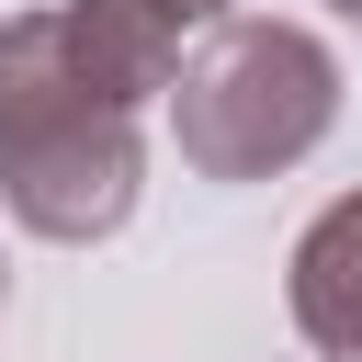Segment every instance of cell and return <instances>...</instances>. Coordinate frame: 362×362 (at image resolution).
Segmentation results:
<instances>
[{"instance_id": "1", "label": "cell", "mask_w": 362, "mask_h": 362, "mask_svg": "<svg viewBox=\"0 0 362 362\" xmlns=\"http://www.w3.org/2000/svg\"><path fill=\"white\" fill-rule=\"evenodd\" d=\"M136 192H147L136 113L68 68L57 11H11L0 23V204H11V226L90 249L136 215Z\"/></svg>"}, {"instance_id": "2", "label": "cell", "mask_w": 362, "mask_h": 362, "mask_svg": "<svg viewBox=\"0 0 362 362\" xmlns=\"http://www.w3.org/2000/svg\"><path fill=\"white\" fill-rule=\"evenodd\" d=\"M170 136L192 181H272L339 124V57L305 23L215 11V34L170 68Z\"/></svg>"}, {"instance_id": "3", "label": "cell", "mask_w": 362, "mask_h": 362, "mask_svg": "<svg viewBox=\"0 0 362 362\" xmlns=\"http://www.w3.org/2000/svg\"><path fill=\"white\" fill-rule=\"evenodd\" d=\"M192 0H68L57 11V45H68V68L102 90V102H158L170 90V68H181V45H192Z\"/></svg>"}, {"instance_id": "4", "label": "cell", "mask_w": 362, "mask_h": 362, "mask_svg": "<svg viewBox=\"0 0 362 362\" xmlns=\"http://www.w3.org/2000/svg\"><path fill=\"white\" fill-rule=\"evenodd\" d=\"M283 305H294V328H305L317 362H362V192H339V204L294 238Z\"/></svg>"}, {"instance_id": "5", "label": "cell", "mask_w": 362, "mask_h": 362, "mask_svg": "<svg viewBox=\"0 0 362 362\" xmlns=\"http://www.w3.org/2000/svg\"><path fill=\"white\" fill-rule=\"evenodd\" d=\"M328 11H339V23H362V0H328Z\"/></svg>"}, {"instance_id": "6", "label": "cell", "mask_w": 362, "mask_h": 362, "mask_svg": "<svg viewBox=\"0 0 362 362\" xmlns=\"http://www.w3.org/2000/svg\"><path fill=\"white\" fill-rule=\"evenodd\" d=\"M192 11H204V23H215V11H226V0H192Z\"/></svg>"}, {"instance_id": "7", "label": "cell", "mask_w": 362, "mask_h": 362, "mask_svg": "<svg viewBox=\"0 0 362 362\" xmlns=\"http://www.w3.org/2000/svg\"><path fill=\"white\" fill-rule=\"evenodd\" d=\"M0 294H11V272H0Z\"/></svg>"}]
</instances>
